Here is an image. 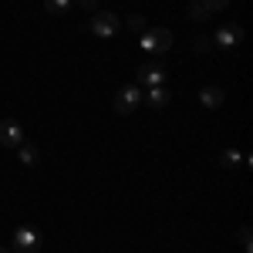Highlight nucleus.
Wrapping results in <instances>:
<instances>
[{"instance_id": "obj_1", "label": "nucleus", "mask_w": 253, "mask_h": 253, "mask_svg": "<svg viewBox=\"0 0 253 253\" xmlns=\"http://www.w3.org/2000/svg\"><path fill=\"white\" fill-rule=\"evenodd\" d=\"M138 47L149 51V54H166L172 47V31L169 27H149L142 34V41H138Z\"/></svg>"}, {"instance_id": "obj_2", "label": "nucleus", "mask_w": 253, "mask_h": 253, "mask_svg": "<svg viewBox=\"0 0 253 253\" xmlns=\"http://www.w3.org/2000/svg\"><path fill=\"white\" fill-rule=\"evenodd\" d=\"M88 27H91V34H98V38H115L118 27H122V20H118L112 10H98Z\"/></svg>"}, {"instance_id": "obj_3", "label": "nucleus", "mask_w": 253, "mask_h": 253, "mask_svg": "<svg viewBox=\"0 0 253 253\" xmlns=\"http://www.w3.org/2000/svg\"><path fill=\"white\" fill-rule=\"evenodd\" d=\"M138 105H142V91H138L135 84H125V88H118V91H115V112H118V115L135 112Z\"/></svg>"}, {"instance_id": "obj_4", "label": "nucleus", "mask_w": 253, "mask_h": 253, "mask_svg": "<svg viewBox=\"0 0 253 253\" xmlns=\"http://www.w3.org/2000/svg\"><path fill=\"white\" fill-rule=\"evenodd\" d=\"M38 247H41L38 230H31V226H17V230H14V247H10V250H17V253H38Z\"/></svg>"}, {"instance_id": "obj_5", "label": "nucleus", "mask_w": 253, "mask_h": 253, "mask_svg": "<svg viewBox=\"0 0 253 253\" xmlns=\"http://www.w3.org/2000/svg\"><path fill=\"white\" fill-rule=\"evenodd\" d=\"M240 41H243V27L240 24H223L219 31H216V47H226V51H233V47H240Z\"/></svg>"}, {"instance_id": "obj_6", "label": "nucleus", "mask_w": 253, "mask_h": 253, "mask_svg": "<svg viewBox=\"0 0 253 253\" xmlns=\"http://www.w3.org/2000/svg\"><path fill=\"white\" fill-rule=\"evenodd\" d=\"M20 142H24V128H20L14 118H3L0 122V145L3 149H17Z\"/></svg>"}, {"instance_id": "obj_7", "label": "nucleus", "mask_w": 253, "mask_h": 253, "mask_svg": "<svg viewBox=\"0 0 253 253\" xmlns=\"http://www.w3.org/2000/svg\"><path fill=\"white\" fill-rule=\"evenodd\" d=\"M135 78L145 84V88H159L162 81H166V68H159V64H142L135 71Z\"/></svg>"}, {"instance_id": "obj_8", "label": "nucleus", "mask_w": 253, "mask_h": 253, "mask_svg": "<svg viewBox=\"0 0 253 253\" xmlns=\"http://www.w3.org/2000/svg\"><path fill=\"white\" fill-rule=\"evenodd\" d=\"M145 105H152V108H166L169 101H172V88H166V84H159V88H149L145 95H142Z\"/></svg>"}, {"instance_id": "obj_9", "label": "nucleus", "mask_w": 253, "mask_h": 253, "mask_svg": "<svg viewBox=\"0 0 253 253\" xmlns=\"http://www.w3.org/2000/svg\"><path fill=\"white\" fill-rule=\"evenodd\" d=\"M199 101H203V108H219V105L226 101V91L216 88V84H206V88L199 91Z\"/></svg>"}, {"instance_id": "obj_10", "label": "nucleus", "mask_w": 253, "mask_h": 253, "mask_svg": "<svg viewBox=\"0 0 253 253\" xmlns=\"http://www.w3.org/2000/svg\"><path fill=\"white\" fill-rule=\"evenodd\" d=\"M14 152H17V159L24 162V166H38V162H41V152L34 149V145H27V142H20Z\"/></svg>"}, {"instance_id": "obj_11", "label": "nucleus", "mask_w": 253, "mask_h": 253, "mask_svg": "<svg viewBox=\"0 0 253 253\" xmlns=\"http://www.w3.org/2000/svg\"><path fill=\"white\" fill-rule=\"evenodd\" d=\"M125 31H132V34H145V31H149V20L142 17V14H128V17H125Z\"/></svg>"}, {"instance_id": "obj_12", "label": "nucleus", "mask_w": 253, "mask_h": 253, "mask_svg": "<svg viewBox=\"0 0 253 253\" xmlns=\"http://www.w3.org/2000/svg\"><path fill=\"white\" fill-rule=\"evenodd\" d=\"M44 10H47V14H54V17H61V14H68V10H71V0H44Z\"/></svg>"}, {"instance_id": "obj_13", "label": "nucleus", "mask_w": 253, "mask_h": 253, "mask_svg": "<svg viewBox=\"0 0 253 253\" xmlns=\"http://www.w3.org/2000/svg\"><path fill=\"white\" fill-rule=\"evenodd\" d=\"M240 162H243V152H236V149H226V152L219 156V166H223V169H233Z\"/></svg>"}, {"instance_id": "obj_14", "label": "nucleus", "mask_w": 253, "mask_h": 253, "mask_svg": "<svg viewBox=\"0 0 253 253\" xmlns=\"http://www.w3.org/2000/svg\"><path fill=\"white\" fill-rule=\"evenodd\" d=\"M210 17H213V14L203 7V0H193V3H189V20H210Z\"/></svg>"}, {"instance_id": "obj_15", "label": "nucleus", "mask_w": 253, "mask_h": 253, "mask_svg": "<svg viewBox=\"0 0 253 253\" xmlns=\"http://www.w3.org/2000/svg\"><path fill=\"white\" fill-rule=\"evenodd\" d=\"M193 51H196V54H210V51H213V41H210V38H196L193 41Z\"/></svg>"}, {"instance_id": "obj_16", "label": "nucleus", "mask_w": 253, "mask_h": 253, "mask_svg": "<svg viewBox=\"0 0 253 253\" xmlns=\"http://www.w3.org/2000/svg\"><path fill=\"white\" fill-rule=\"evenodd\" d=\"M203 7H206L210 14H219V10H226V7H230V0H203Z\"/></svg>"}, {"instance_id": "obj_17", "label": "nucleus", "mask_w": 253, "mask_h": 253, "mask_svg": "<svg viewBox=\"0 0 253 253\" xmlns=\"http://www.w3.org/2000/svg\"><path fill=\"white\" fill-rule=\"evenodd\" d=\"M236 236H240V243H243V250L250 253V226H240V233H236Z\"/></svg>"}, {"instance_id": "obj_18", "label": "nucleus", "mask_w": 253, "mask_h": 253, "mask_svg": "<svg viewBox=\"0 0 253 253\" xmlns=\"http://www.w3.org/2000/svg\"><path fill=\"white\" fill-rule=\"evenodd\" d=\"M78 7H81V10H95L98 0H78Z\"/></svg>"}, {"instance_id": "obj_19", "label": "nucleus", "mask_w": 253, "mask_h": 253, "mask_svg": "<svg viewBox=\"0 0 253 253\" xmlns=\"http://www.w3.org/2000/svg\"><path fill=\"white\" fill-rule=\"evenodd\" d=\"M0 253H14V250H10V247H0Z\"/></svg>"}, {"instance_id": "obj_20", "label": "nucleus", "mask_w": 253, "mask_h": 253, "mask_svg": "<svg viewBox=\"0 0 253 253\" xmlns=\"http://www.w3.org/2000/svg\"><path fill=\"white\" fill-rule=\"evenodd\" d=\"M189 3H193V0H189Z\"/></svg>"}]
</instances>
